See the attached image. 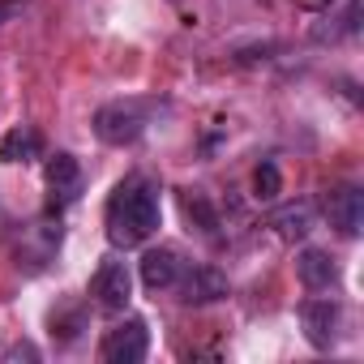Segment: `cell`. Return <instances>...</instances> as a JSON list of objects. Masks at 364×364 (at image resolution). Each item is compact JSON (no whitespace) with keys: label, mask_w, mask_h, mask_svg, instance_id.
I'll return each mask as SVG.
<instances>
[{"label":"cell","mask_w":364,"mask_h":364,"mask_svg":"<svg viewBox=\"0 0 364 364\" xmlns=\"http://www.w3.org/2000/svg\"><path fill=\"white\" fill-rule=\"evenodd\" d=\"M180 206H185V215L193 219V228H198V232H206V236H215V232H219V215H215V206H210V198H206V193L185 189V193H180Z\"/></svg>","instance_id":"4fadbf2b"},{"label":"cell","mask_w":364,"mask_h":364,"mask_svg":"<svg viewBox=\"0 0 364 364\" xmlns=\"http://www.w3.org/2000/svg\"><path fill=\"white\" fill-rule=\"evenodd\" d=\"M253 193L262 198V202H274L279 193H283V176H279V163H262L257 171H253Z\"/></svg>","instance_id":"9a60e30c"},{"label":"cell","mask_w":364,"mask_h":364,"mask_svg":"<svg viewBox=\"0 0 364 364\" xmlns=\"http://www.w3.org/2000/svg\"><path fill=\"white\" fill-rule=\"evenodd\" d=\"M48 189H52V198L60 202V206H69V202H77V193H82V163L73 159V154H52L48 159Z\"/></svg>","instance_id":"ba28073f"},{"label":"cell","mask_w":364,"mask_h":364,"mask_svg":"<svg viewBox=\"0 0 364 364\" xmlns=\"http://www.w3.org/2000/svg\"><path fill=\"white\" fill-rule=\"evenodd\" d=\"M159 232V189L150 180L133 176L107 202V240L116 249H133Z\"/></svg>","instance_id":"6da1fadb"},{"label":"cell","mask_w":364,"mask_h":364,"mask_svg":"<svg viewBox=\"0 0 364 364\" xmlns=\"http://www.w3.org/2000/svg\"><path fill=\"white\" fill-rule=\"evenodd\" d=\"M326 219H330V228L338 232V236H360V228H364V193L355 189V185H338V189H330L326 193Z\"/></svg>","instance_id":"5b68a950"},{"label":"cell","mask_w":364,"mask_h":364,"mask_svg":"<svg viewBox=\"0 0 364 364\" xmlns=\"http://www.w3.org/2000/svg\"><path fill=\"white\" fill-rule=\"evenodd\" d=\"M5 360H39V351H35L31 343H18V347H9V351H5Z\"/></svg>","instance_id":"2e32d148"},{"label":"cell","mask_w":364,"mask_h":364,"mask_svg":"<svg viewBox=\"0 0 364 364\" xmlns=\"http://www.w3.org/2000/svg\"><path fill=\"white\" fill-rule=\"evenodd\" d=\"M18 14H22V0H0V26L9 18H18Z\"/></svg>","instance_id":"e0dca14e"},{"label":"cell","mask_w":364,"mask_h":364,"mask_svg":"<svg viewBox=\"0 0 364 364\" xmlns=\"http://www.w3.org/2000/svg\"><path fill=\"white\" fill-rule=\"evenodd\" d=\"M150 124V103L124 99V103H107L95 112V137L107 146H133Z\"/></svg>","instance_id":"7a4b0ae2"},{"label":"cell","mask_w":364,"mask_h":364,"mask_svg":"<svg viewBox=\"0 0 364 364\" xmlns=\"http://www.w3.org/2000/svg\"><path fill=\"white\" fill-rule=\"evenodd\" d=\"M146 351H150V330H146L141 317L120 321L103 338V360L107 364H137V360H146Z\"/></svg>","instance_id":"3957f363"},{"label":"cell","mask_w":364,"mask_h":364,"mask_svg":"<svg viewBox=\"0 0 364 364\" xmlns=\"http://www.w3.org/2000/svg\"><path fill=\"white\" fill-rule=\"evenodd\" d=\"M90 296H95V304L103 313H120L133 300V274H129V266L124 262H103L99 274H95V283H90Z\"/></svg>","instance_id":"277c9868"},{"label":"cell","mask_w":364,"mask_h":364,"mask_svg":"<svg viewBox=\"0 0 364 364\" xmlns=\"http://www.w3.org/2000/svg\"><path fill=\"white\" fill-rule=\"evenodd\" d=\"M313 228H317V210H313V202H304V198H300V202H287V206L274 210V232H279L283 240H291V245L304 240Z\"/></svg>","instance_id":"7c38bea8"},{"label":"cell","mask_w":364,"mask_h":364,"mask_svg":"<svg viewBox=\"0 0 364 364\" xmlns=\"http://www.w3.org/2000/svg\"><path fill=\"white\" fill-rule=\"evenodd\" d=\"M176 279H180V257H176V249H150V253L141 257V283H146V291H171Z\"/></svg>","instance_id":"8fae6325"},{"label":"cell","mask_w":364,"mask_h":364,"mask_svg":"<svg viewBox=\"0 0 364 364\" xmlns=\"http://www.w3.org/2000/svg\"><path fill=\"white\" fill-rule=\"evenodd\" d=\"M60 249V228H52V223H35V228H26V236H22V245H18V266H31V270H39V266H48L52 262V253Z\"/></svg>","instance_id":"9c48e42d"},{"label":"cell","mask_w":364,"mask_h":364,"mask_svg":"<svg viewBox=\"0 0 364 364\" xmlns=\"http://www.w3.org/2000/svg\"><path fill=\"white\" fill-rule=\"evenodd\" d=\"M300 326H304V338H309L317 351H326V347L338 343L343 309H338L334 300H309V304L300 309Z\"/></svg>","instance_id":"8992f818"},{"label":"cell","mask_w":364,"mask_h":364,"mask_svg":"<svg viewBox=\"0 0 364 364\" xmlns=\"http://www.w3.org/2000/svg\"><path fill=\"white\" fill-rule=\"evenodd\" d=\"M296 274H300V283L309 291H330L338 283V266H334V257L326 249H304L296 257Z\"/></svg>","instance_id":"30bf717a"},{"label":"cell","mask_w":364,"mask_h":364,"mask_svg":"<svg viewBox=\"0 0 364 364\" xmlns=\"http://www.w3.org/2000/svg\"><path fill=\"white\" fill-rule=\"evenodd\" d=\"M176 287H180V300L185 304H215L228 296V274H219L215 266H193L189 274L180 270Z\"/></svg>","instance_id":"52a82bcc"},{"label":"cell","mask_w":364,"mask_h":364,"mask_svg":"<svg viewBox=\"0 0 364 364\" xmlns=\"http://www.w3.org/2000/svg\"><path fill=\"white\" fill-rule=\"evenodd\" d=\"M39 150V137L31 133V129H14L5 141H0V159H5V163H22L26 154H35Z\"/></svg>","instance_id":"5bb4252c"},{"label":"cell","mask_w":364,"mask_h":364,"mask_svg":"<svg viewBox=\"0 0 364 364\" xmlns=\"http://www.w3.org/2000/svg\"><path fill=\"white\" fill-rule=\"evenodd\" d=\"M304 9H313V14H321V9H330V0H300Z\"/></svg>","instance_id":"ac0fdd59"}]
</instances>
